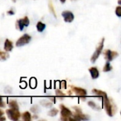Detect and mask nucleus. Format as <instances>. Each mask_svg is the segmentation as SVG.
Masks as SVG:
<instances>
[{
    "label": "nucleus",
    "mask_w": 121,
    "mask_h": 121,
    "mask_svg": "<svg viewBox=\"0 0 121 121\" xmlns=\"http://www.w3.org/2000/svg\"><path fill=\"white\" fill-rule=\"evenodd\" d=\"M72 91H73L77 96H79L81 99L85 100L86 96H87V91L86 89L80 88V87H77V86H72Z\"/></svg>",
    "instance_id": "nucleus-6"
},
{
    "label": "nucleus",
    "mask_w": 121,
    "mask_h": 121,
    "mask_svg": "<svg viewBox=\"0 0 121 121\" xmlns=\"http://www.w3.org/2000/svg\"><path fill=\"white\" fill-rule=\"evenodd\" d=\"M55 93H56V95H57V96H58L59 98H64V97H65V94H64L61 90H60V89H57V90H56V91H55Z\"/></svg>",
    "instance_id": "nucleus-23"
},
{
    "label": "nucleus",
    "mask_w": 121,
    "mask_h": 121,
    "mask_svg": "<svg viewBox=\"0 0 121 121\" xmlns=\"http://www.w3.org/2000/svg\"><path fill=\"white\" fill-rule=\"evenodd\" d=\"M4 112L1 109H0V117L2 116H4Z\"/></svg>",
    "instance_id": "nucleus-30"
},
{
    "label": "nucleus",
    "mask_w": 121,
    "mask_h": 121,
    "mask_svg": "<svg viewBox=\"0 0 121 121\" xmlns=\"http://www.w3.org/2000/svg\"><path fill=\"white\" fill-rule=\"evenodd\" d=\"M89 71L91 74V77L93 79H96L99 77V71L96 67H92L89 69Z\"/></svg>",
    "instance_id": "nucleus-11"
},
{
    "label": "nucleus",
    "mask_w": 121,
    "mask_h": 121,
    "mask_svg": "<svg viewBox=\"0 0 121 121\" xmlns=\"http://www.w3.org/2000/svg\"><path fill=\"white\" fill-rule=\"evenodd\" d=\"M21 116L22 117V119H23V121H30L32 119V118H31V115H30V112H28V111L24 112Z\"/></svg>",
    "instance_id": "nucleus-14"
},
{
    "label": "nucleus",
    "mask_w": 121,
    "mask_h": 121,
    "mask_svg": "<svg viewBox=\"0 0 121 121\" xmlns=\"http://www.w3.org/2000/svg\"><path fill=\"white\" fill-rule=\"evenodd\" d=\"M116 14L118 17H121V6H118L116 9Z\"/></svg>",
    "instance_id": "nucleus-24"
},
{
    "label": "nucleus",
    "mask_w": 121,
    "mask_h": 121,
    "mask_svg": "<svg viewBox=\"0 0 121 121\" xmlns=\"http://www.w3.org/2000/svg\"><path fill=\"white\" fill-rule=\"evenodd\" d=\"M6 107V104L3 100V98L0 96V108H5Z\"/></svg>",
    "instance_id": "nucleus-25"
},
{
    "label": "nucleus",
    "mask_w": 121,
    "mask_h": 121,
    "mask_svg": "<svg viewBox=\"0 0 121 121\" xmlns=\"http://www.w3.org/2000/svg\"><path fill=\"white\" fill-rule=\"evenodd\" d=\"M46 28V25L42 21H38L36 24V28L38 32H43Z\"/></svg>",
    "instance_id": "nucleus-13"
},
{
    "label": "nucleus",
    "mask_w": 121,
    "mask_h": 121,
    "mask_svg": "<svg viewBox=\"0 0 121 121\" xmlns=\"http://www.w3.org/2000/svg\"><path fill=\"white\" fill-rule=\"evenodd\" d=\"M30 111L33 113H37L40 111V108L38 105H35L30 108Z\"/></svg>",
    "instance_id": "nucleus-22"
},
{
    "label": "nucleus",
    "mask_w": 121,
    "mask_h": 121,
    "mask_svg": "<svg viewBox=\"0 0 121 121\" xmlns=\"http://www.w3.org/2000/svg\"><path fill=\"white\" fill-rule=\"evenodd\" d=\"M6 113L8 118L11 121H18L21 118V113L18 108H9L6 111Z\"/></svg>",
    "instance_id": "nucleus-3"
},
{
    "label": "nucleus",
    "mask_w": 121,
    "mask_h": 121,
    "mask_svg": "<svg viewBox=\"0 0 121 121\" xmlns=\"http://www.w3.org/2000/svg\"><path fill=\"white\" fill-rule=\"evenodd\" d=\"M101 98L103 99L104 106L106 113L108 114V116L113 117L114 114L116 113L117 112V108H116V104L113 103V101L111 99L108 97L106 93Z\"/></svg>",
    "instance_id": "nucleus-1"
},
{
    "label": "nucleus",
    "mask_w": 121,
    "mask_h": 121,
    "mask_svg": "<svg viewBox=\"0 0 121 121\" xmlns=\"http://www.w3.org/2000/svg\"><path fill=\"white\" fill-rule=\"evenodd\" d=\"M31 118H33V119H38V116L37 115H33V117L31 116Z\"/></svg>",
    "instance_id": "nucleus-29"
},
{
    "label": "nucleus",
    "mask_w": 121,
    "mask_h": 121,
    "mask_svg": "<svg viewBox=\"0 0 121 121\" xmlns=\"http://www.w3.org/2000/svg\"><path fill=\"white\" fill-rule=\"evenodd\" d=\"M72 117L74 118V121H89V120H90V117L88 115L83 114L82 113H75L74 114H72Z\"/></svg>",
    "instance_id": "nucleus-10"
},
{
    "label": "nucleus",
    "mask_w": 121,
    "mask_h": 121,
    "mask_svg": "<svg viewBox=\"0 0 121 121\" xmlns=\"http://www.w3.org/2000/svg\"><path fill=\"white\" fill-rule=\"evenodd\" d=\"M29 23H30V21H29L28 17L26 16L23 18L17 20L16 25V28L18 29H19L20 30H23V28H24V27L28 26Z\"/></svg>",
    "instance_id": "nucleus-7"
},
{
    "label": "nucleus",
    "mask_w": 121,
    "mask_h": 121,
    "mask_svg": "<svg viewBox=\"0 0 121 121\" xmlns=\"http://www.w3.org/2000/svg\"><path fill=\"white\" fill-rule=\"evenodd\" d=\"M104 41H105V38H103L101 41L99 43L96 48V50L94 52V53L92 55L91 57V62L92 63H94L96 62V61L97 60V59L99 58V57L100 56L101 53L102 52V50H103V48H104Z\"/></svg>",
    "instance_id": "nucleus-2"
},
{
    "label": "nucleus",
    "mask_w": 121,
    "mask_h": 121,
    "mask_svg": "<svg viewBox=\"0 0 121 121\" xmlns=\"http://www.w3.org/2000/svg\"><path fill=\"white\" fill-rule=\"evenodd\" d=\"M9 57V55L7 52H3L0 50V61H5Z\"/></svg>",
    "instance_id": "nucleus-15"
},
{
    "label": "nucleus",
    "mask_w": 121,
    "mask_h": 121,
    "mask_svg": "<svg viewBox=\"0 0 121 121\" xmlns=\"http://www.w3.org/2000/svg\"><path fill=\"white\" fill-rule=\"evenodd\" d=\"M48 7H49V10H50V11L51 12V13H52V14H53V16H54L55 18H57L56 11H55V10L54 6H53V4H52V1H49Z\"/></svg>",
    "instance_id": "nucleus-19"
},
{
    "label": "nucleus",
    "mask_w": 121,
    "mask_h": 121,
    "mask_svg": "<svg viewBox=\"0 0 121 121\" xmlns=\"http://www.w3.org/2000/svg\"><path fill=\"white\" fill-rule=\"evenodd\" d=\"M73 108L75 110V113H82V111L81 109V108H79V106H74Z\"/></svg>",
    "instance_id": "nucleus-26"
},
{
    "label": "nucleus",
    "mask_w": 121,
    "mask_h": 121,
    "mask_svg": "<svg viewBox=\"0 0 121 121\" xmlns=\"http://www.w3.org/2000/svg\"><path fill=\"white\" fill-rule=\"evenodd\" d=\"M9 106L10 107V108H18V103L16 100L11 99L9 100Z\"/></svg>",
    "instance_id": "nucleus-16"
},
{
    "label": "nucleus",
    "mask_w": 121,
    "mask_h": 121,
    "mask_svg": "<svg viewBox=\"0 0 121 121\" xmlns=\"http://www.w3.org/2000/svg\"><path fill=\"white\" fill-rule=\"evenodd\" d=\"M40 104L45 108H50L52 106V102H50L48 100H42L40 101Z\"/></svg>",
    "instance_id": "nucleus-17"
},
{
    "label": "nucleus",
    "mask_w": 121,
    "mask_h": 121,
    "mask_svg": "<svg viewBox=\"0 0 121 121\" xmlns=\"http://www.w3.org/2000/svg\"><path fill=\"white\" fill-rule=\"evenodd\" d=\"M7 13L9 15H14V11H13V9H10L9 11H7Z\"/></svg>",
    "instance_id": "nucleus-28"
},
{
    "label": "nucleus",
    "mask_w": 121,
    "mask_h": 121,
    "mask_svg": "<svg viewBox=\"0 0 121 121\" xmlns=\"http://www.w3.org/2000/svg\"><path fill=\"white\" fill-rule=\"evenodd\" d=\"M5 120H6V118H5V117H4L3 116L0 117V121H5Z\"/></svg>",
    "instance_id": "nucleus-31"
},
{
    "label": "nucleus",
    "mask_w": 121,
    "mask_h": 121,
    "mask_svg": "<svg viewBox=\"0 0 121 121\" xmlns=\"http://www.w3.org/2000/svg\"><path fill=\"white\" fill-rule=\"evenodd\" d=\"M13 48V45L12 41H11L9 39H6L5 42H4V49L6 52H11Z\"/></svg>",
    "instance_id": "nucleus-12"
},
{
    "label": "nucleus",
    "mask_w": 121,
    "mask_h": 121,
    "mask_svg": "<svg viewBox=\"0 0 121 121\" xmlns=\"http://www.w3.org/2000/svg\"><path fill=\"white\" fill-rule=\"evenodd\" d=\"M112 69H113V67H112V66L111 65L110 62H107L106 63V65H104V68H103V71H104V72H108L111 71Z\"/></svg>",
    "instance_id": "nucleus-20"
},
{
    "label": "nucleus",
    "mask_w": 121,
    "mask_h": 121,
    "mask_svg": "<svg viewBox=\"0 0 121 121\" xmlns=\"http://www.w3.org/2000/svg\"><path fill=\"white\" fill-rule=\"evenodd\" d=\"M60 115H61V120L62 121H69V118L72 116V112L67 108L65 105L61 104L60 106Z\"/></svg>",
    "instance_id": "nucleus-4"
},
{
    "label": "nucleus",
    "mask_w": 121,
    "mask_h": 121,
    "mask_svg": "<svg viewBox=\"0 0 121 121\" xmlns=\"http://www.w3.org/2000/svg\"><path fill=\"white\" fill-rule=\"evenodd\" d=\"M62 16L64 21L67 23H72L74 19V16L73 13L70 11H64L62 13Z\"/></svg>",
    "instance_id": "nucleus-9"
},
{
    "label": "nucleus",
    "mask_w": 121,
    "mask_h": 121,
    "mask_svg": "<svg viewBox=\"0 0 121 121\" xmlns=\"http://www.w3.org/2000/svg\"><path fill=\"white\" fill-rule=\"evenodd\" d=\"M5 92L6 93V94H11V91H12V89H11V87H9V86H6V88H5Z\"/></svg>",
    "instance_id": "nucleus-27"
},
{
    "label": "nucleus",
    "mask_w": 121,
    "mask_h": 121,
    "mask_svg": "<svg viewBox=\"0 0 121 121\" xmlns=\"http://www.w3.org/2000/svg\"><path fill=\"white\" fill-rule=\"evenodd\" d=\"M62 4H64V3H65V1H66V0H60Z\"/></svg>",
    "instance_id": "nucleus-32"
},
{
    "label": "nucleus",
    "mask_w": 121,
    "mask_h": 121,
    "mask_svg": "<svg viewBox=\"0 0 121 121\" xmlns=\"http://www.w3.org/2000/svg\"><path fill=\"white\" fill-rule=\"evenodd\" d=\"M58 113H59V111L57 108H52L50 110V111L48 113V115L50 117H54V116H56Z\"/></svg>",
    "instance_id": "nucleus-21"
},
{
    "label": "nucleus",
    "mask_w": 121,
    "mask_h": 121,
    "mask_svg": "<svg viewBox=\"0 0 121 121\" xmlns=\"http://www.w3.org/2000/svg\"><path fill=\"white\" fill-rule=\"evenodd\" d=\"M12 1H13V2H16V0H12Z\"/></svg>",
    "instance_id": "nucleus-34"
},
{
    "label": "nucleus",
    "mask_w": 121,
    "mask_h": 121,
    "mask_svg": "<svg viewBox=\"0 0 121 121\" xmlns=\"http://www.w3.org/2000/svg\"><path fill=\"white\" fill-rule=\"evenodd\" d=\"M104 56L106 60H107L108 62H111L118 56V53L111 50H106L104 52Z\"/></svg>",
    "instance_id": "nucleus-8"
},
{
    "label": "nucleus",
    "mask_w": 121,
    "mask_h": 121,
    "mask_svg": "<svg viewBox=\"0 0 121 121\" xmlns=\"http://www.w3.org/2000/svg\"><path fill=\"white\" fill-rule=\"evenodd\" d=\"M31 40V36L28 34H23L21 38H19L16 42V46L18 48L24 46L30 43Z\"/></svg>",
    "instance_id": "nucleus-5"
},
{
    "label": "nucleus",
    "mask_w": 121,
    "mask_h": 121,
    "mask_svg": "<svg viewBox=\"0 0 121 121\" xmlns=\"http://www.w3.org/2000/svg\"><path fill=\"white\" fill-rule=\"evenodd\" d=\"M118 4H121V0H118Z\"/></svg>",
    "instance_id": "nucleus-33"
},
{
    "label": "nucleus",
    "mask_w": 121,
    "mask_h": 121,
    "mask_svg": "<svg viewBox=\"0 0 121 121\" xmlns=\"http://www.w3.org/2000/svg\"><path fill=\"white\" fill-rule=\"evenodd\" d=\"M88 105L89 107H91L92 109H94V110H96V111H99L101 110V108L99 106H97V104H96L95 102H94L93 101H89L88 102Z\"/></svg>",
    "instance_id": "nucleus-18"
}]
</instances>
